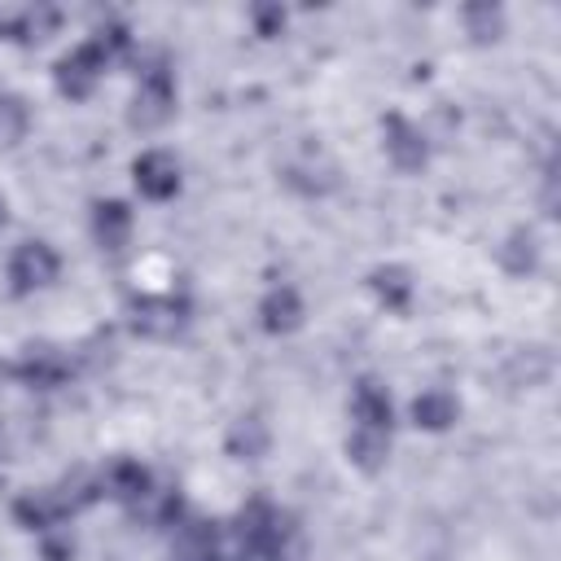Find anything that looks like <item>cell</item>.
<instances>
[{"instance_id": "cell-1", "label": "cell", "mask_w": 561, "mask_h": 561, "mask_svg": "<svg viewBox=\"0 0 561 561\" xmlns=\"http://www.w3.org/2000/svg\"><path fill=\"white\" fill-rule=\"evenodd\" d=\"M171 110H175V83H171L167 57L158 53V57L140 70V79H136V96H131L127 118H131V127L153 131V127H162V123L171 118Z\"/></svg>"}, {"instance_id": "cell-2", "label": "cell", "mask_w": 561, "mask_h": 561, "mask_svg": "<svg viewBox=\"0 0 561 561\" xmlns=\"http://www.w3.org/2000/svg\"><path fill=\"white\" fill-rule=\"evenodd\" d=\"M188 320V302L180 294H140L127 307V324L145 337H175Z\"/></svg>"}, {"instance_id": "cell-3", "label": "cell", "mask_w": 561, "mask_h": 561, "mask_svg": "<svg viewBox=\"0 0 561 561\" xmlns=\"http://www.w3.org/2000/svg\"><path fill=\"white\" fill-rule=\"evenodd\" d=\"M57 250L48 241H22L13 254H9V289L22 298V294H35V289H48L57 280Z\"/></svg>"}, {"instance_id": "cell-4", "label": "cell", "mask_w": 561, "mask_h": 561, "mask_svg": "<svg viewBox=\"0 0 561 561\" xmlns=\"http://www.w3.org/2000/svg\"><path fill=\"white\" fill-rule=\"evenodd\" d=\"M110 61L101 57V48L92 44V39H83L75 53H66L61 61H57V70H53V79H57V92L61 96H70V101H83L92 88H96V79H101V70H105Z\"/></svg>"}, {"instance_id": "cell-5", "label": "cell", "mask_w": 561, "mask_h": 561, "mask_svg": "<svg viewBox=\"0 0 561 561\" xmlns=\"http://www.w3.org/2000/svg\"><path fill=\"white\" fill-rule=\"evenodd\" d=\"M9 373L31 390H48V386H61L70 377V359L53 342H31V346H22V355L13 359Z\"/></svg>"}, {"instance_id": "cell-6", "label": "cell", "mask_w": 561, "mask_h": 561, "mask_svg": "<svg viewBox=\"0 0 561 561\" xmlns=\"http://www.w3.org/2000/svg\"><path fill=\"white\" fill-rule=\"evenodd\" d=\"M131 180L140 188V197L149 202H171L180 193V162L167 149H145L131 167Z\"/></svg>"}, {"instance_id": "cell-7", "label": "cell", "mask_w": 561, "mask_h": 561, "mask_svg": "<svg viewBox=\"0 0 561 561\" xmlns=\"http://www.w3.org/2000/svg\"><path fill=\"white\" fill-rule=\"evenodd\" d=\"M381 131H386V153L399 171H421L430 162V145H425L421 127H412L403 114H386Z\"/></svg>"}, {"instance_id": "cell-8", "label": "cell", "mask_w": 561, "mask_h": 561, "mask_svg": "<svg viewBox=\"0 0 561 561\" xmlns=\"http://www.w3.org/2000/svg\"><path fill=\"white\" fill-rule=\"evenodd\" d=\"M13 517H18L26 530H53L57 522H66V517H75V513L66 508V500H61L57 486H39V491H22V495L13 500Z\"/></svg>"}, {"instance_id": "cell-9", "label": "cell", "mask_w": 561, "mask_h": 561, "mask_svg": "<svg viewBox=\"0 0 561 561\" xmlns=\"http://www.w3.org/2000/svg\"><path fill=\"white\" fill-rule=\"evenodd\" d=\"M351 416H355L359 430H386V434H390L394 412H390V394H386V386H381L377 377H359V381H355Z\"/></svg>"}, {"instance_id": "cell-10", "label": "cell", "mask_w": 561, "mask_h": 561, "mask_svg": "<svg viewBox=\"0 0 561 561\" xmlns=\"http://www.w3.org/2000/svg\"><path fill=\"white\" fill-rule=\"evenodd\" d=\"M149 486H153V478H149V469H145L140 460H114V465L101 469V495H110V500H118V504H127V508H131Z\"/></svg>"}, {"instance_id": "cell-11", "label": "cell", "mask_w": 561, "mask_h": 561, "mask_svg": "<svg viewBox=\"0 0 561 561\" xmlns=\"http://www.w3.org/2000/svg\"><path fill=\"white\" fill-rule=\"evenodd\" d=\"M259 324H263L267 333H289V329H298V324H302V298H298V289H294V285H272V289L263 294V302H259Z\"/></svg>"}, {"instance_id": "cell-12", "label": "cell", "mask_w": 561, "mask_h": 561, "mask_svg": "<svg viewBox=\"0 0 561 561\" xmlns=\"http://www.w3.org/2000/svg\"><path fill=\"white\" fill-rule=\"evenodd\" d=\"M92 237H96V245L101 250H123L127 245V237H131V210H127V202H96L92 206Z\"/></svg>"}, {"instance_id": "cell-13", "label": "cell", "mask_w": 561, "mask_h": 561, "mask_svg": "<svg viewBox=\"0 0 561 561\" xmlns=\"http://www.w3.org/2000/svg\"><path fill=\"white\" fill-rule=\"evenodd\" d=\"M456 416H460V403H456V394H447V390H421L416 399H412V421L421 425V430H447V425H456Z\"/></svg>"}, {"instance_id": "cell-14", "label": "cell", "mask_w": 561, "mask_h": 561, "mask_svg": "<svg viewBox=\"0 0 561 561\" xmlns=\"http://www.w3.org/2000/svg\"><path fill=\"white\" fill-rule=\"evenodd\" d=\"M61 26V9H53V4H31V9H22L18 18H13V39L18 44H44L53 31Z\"/></svg>"}, {"instance_id": "cell-15", "label": "cell", "mask_w": 561, "mask_h": 561, "mask_svg": "<svg viewBox=\"0 0 561 561\" xmlns=\"http://www.w3.org/2000/svg\"><path fill=\"white\" fill-rule=\"evenodd\" d=\"M368 289L377 294V302L381 307H390V311H403L408 302H412V276L403 272V267H373V276H368Z\"/></svg>"}, {"instance_id": "cell-16", "label": "cell", "mask_w": 561, "mask_h": 561, "mask_svg": "<svg viewBox=\"0 0 561 561\" xmlns=\"http://www.w3.org/2000/svg\"><path fill=\"white\" fill-rule=\"evenodd\" d=\"M346 451H351V460H355L364 473H377V469L386 465V456H390V434H386V430H359V425H355V434L346 438Z\"/></svg>"}, {"instance_id": "cell-17", "label": "cell", "mask_w": 561, "mask_h": 561, "mask_svg": "<svg viewBox=\"0 0 561 561\" xmlns=\"http://www.w3.org/2000/svg\"><path fill=\"white\" fill-rule=\"evenodd\" d=\"M263 451H267V425H263L259 416L232 421V430H228V456H237V460H259Z\"/></svg>"}, {"instance_id": "cell-18", "label": "cell", "mask_w": 561, "mask_h": 561, "mask_svg": "<svg viewBox=\"0 0 561 561\" xmlns=\"http://www.w3.org/2000/svg\"><path fill=\"white\" fill-rule=\"evenodd\" d=\"M500 263H504V272H513V276L535 272V267H539V245H535V232H526V228L508 232V241L500 245Z\"/></svg>"}, {"instance_id": "cell-19", "label": "cell", "mask_w": 561, "mask_h": 561, "mask_svg": "<svg viewBox=\"0 0 561 561\" xmlns=\"http://www.w3.org/2000/svg\"><path fill=\"white\" fill-rule=\"evenodd\" d=\"M465 26H469L473 39H495L504 31V9L500 4H486V0L465 4Z\"/></svg>"}, {"instance_id": "cell-20", "label": "cell", "mask_w": 561, "mask_h": 561, "mask_svg": "<svg viewBox=\"0 0 561 561\" xmlns=\"http://www.w3.org/2000/svg\"><path fill=\"white\" fill-rule=\"evenodd\" d=\"M22 136H26V101L0 92V149L18 145Z\"/></svg>"}, {"instance_id": "cell-21", "label": "cell", "mask_w": 561, "mask_h": 561, "mask_svg": "<svg viewBox=\"0 0 561 561\" xmlns=\"http://www.w3.org/2000/svg\"><path fill=\"white\" fill-rule=\"evenodd\" d=\"M250 22H254L259 35H280L285 9H280V4H254V9H250Z\"/></svg>"}, {"instance_id": "cell-22", "label": "cell", "mask_w": 561, "mask_h": 561, "mask_svg": "<svg viewBox=\"0 0 561 561\" xmlns=\"http://www.w3.org/2000/svg\"><path fill=\"white\" fill-rule=\"evenodd\" d=\"M44 557H48V561H66V557H70V543H66V539H48V543H44Z\"/></svg>"}, {"instance_id": "cell-23", "label": "cell", "mask_w": 561, "mask_h": 561, "mask_svg": "<svg viewBox=\"0 0 561 561\" xmlns=\"http://www.w3.org/2000/svg\"><path fill=\"white\" fill-rule=\"evenodd\" d=\"M4 219H9V202H4V193H0V228H4Z\"/></svg>"}]
</instances>
